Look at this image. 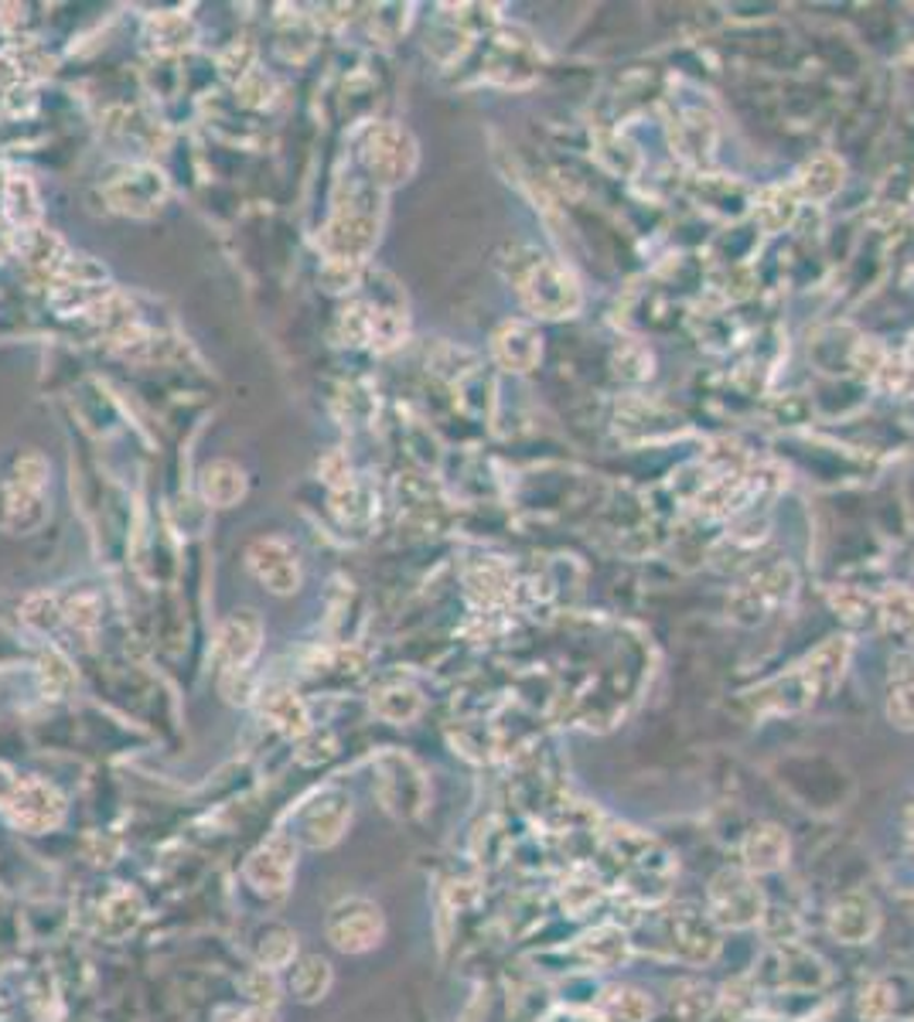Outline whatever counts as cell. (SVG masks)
<instances>
[{
    "label": "cell",
    "mask_w": 914,
    "mask_h": 1022,
    "mask_svg": "<svg viewBox=\"0 0 914 1022\" xmlns=\"http://www.w3.org/2000/svg\"><path fill=\"white\" fill-rule=\"evenodd\" d=\"M519 297L536 317H573L580 311V287L573 273L543 256L519 276Z\"/></svg>",
    "instance_id": "1"
},
{
    "label": "cell",
    "mask_w": 914,
    "mask_h": 1022,
    "mask_svg": "<svg viewBox=\"0 0 914 1022\" xmlns=\"http://www.w3.org/2000/svg\"><path fill=\"white\" fill-rule=\"evenodd\" d=\"M362 161L375 185H399L417 164V150L410 134L399 126H375L362 144Z\"/></svg>",
    "instance_id": "2"
},
{
    "label": "cell",
    "mask_w": 914,
    "mask_h": 1022,
    "mask_svg": "<svg viewBox=\"0 0 914 1022\" xmlns=\"http://www.w3.org/2000/svg\"><path fill=\"white\" fill-rule=\"evenodd\" d=\"M379 937H383V913H379L372 900L351 897L328 913V940H332L338 951H348V955L369 951Z\"/></svg>",
    "instance_id": "3"
},
{
    "label": "cell",
    "mask_w": 914,
    "mask_h": 1022,
    "mask_svg": "<svg viewBox=\"0 0 914 1022\" xmlns=\"http://www.w3.org/2000/svg\"><path fill=\"white\" fill-rule=\"evenodd\" d=\"M709 910H714L717 924L751 927L761 920V889L744 873L724 869L709 886Z\"/></svg>",
    "instance_id": "4"
},
{
    "label": "cell",
    "mask_w": 914,
    "mask_h": 1022,
    "mask_svg": "<svg viewBox=\"0 0 914 1022\" xmlns=\"http://www.w3.org/2000/svg\"><path fill=\"white\" fill-rule=\"evenodd\" d=\"M294 842L287 835H273L267 846H260L252 852L249 865H246V880L252 883V889L263 893V897H284L287 883L294 876Z\"/></svg>",
    "instance_id": "5"
},
{
    "label": "cell",
    "mask_w": 914,
    "mask_h": 1022,
    "mask_svg": "<svg viewBox=\"0 0 914 1022\" xmlns=\"http://www.w3.org/2000/svg\"><path fill=\"white\" fill-rule=\"evenodd\" d=\"M8 811L14 818V825L45 832L62 822V798L41 781H21L14 787V795L8 798Z\"/></svg>",
    "instance_id": "6"
},
{
    "label": "cell",
    "mask_w": 914,
    "mask_h": 1022,
    "mask_svg": "<svg viewBox=\"0 0 914 1022\" xmlns=\"http://www.w3.org/2000/svg\"><path fill=\"white\" fill-rule=\"evenodd\" d=\"M249 566L273 594H294L300 583L297 552L284 539H260L249 549Z\"/></svg>",
    "instance_id": "7"
},
{
    "label": "cell",
    "mask_w": 914,
    "mask_h": 1022,
    "mask_svg": "<svg viewBox=\"0 0 914 1022\" xmlns=\"http://www.w3.org/2000/svg\"><path fill=\"white\" fill-rule=\"evenodd\" d=\"M672 948L690 961H709L717 955V931L714 920L703 917L693 907L672 913Z\"/></svg>",
    "instance_id": "8"
},
{
    "label": "cell",
    "mask_w": 914,
    "mask_h": 1022,
    "mask_svg": "<svg viewBox=\"0 0 914 1022\" xmlns=\"http://www.w3.org/2000/svg\"><path fill=\"white\" fill-rule=\"evenodd\" d=\"M492 351H495V358H498L502 369H509V372H529V369H536L540 354H543V345H540V335H536V331H532L529 324L509 321V324H502V331L495 335Z\"/></svg>",
    "instance_id": "9"
},
{
    "label": "cell",
    "mask_w": 914,
    "mask_h": 1022,
    "mask_svg": "<svg viewBox=\"0 0 914 1022\" xmlns=\"http://www.w3.org/2000/svg\"><path fill=\"white\" fill-rule=\"evenodd\" d=\"M260 648V621L252 618L249 610H239L233 613L222 631H219V641H215V655L225 669H246V661L257 655Z\"/></svg>",
    "instance_id": "10"
},
{
    "label": "cell",
    "mask_w": 914,
    "mask_h": 1022,
    "mask_svg": "<svg viewBox=\"0 0 914 1022\" xmlns=\"http://www.w3.org/2000/svg\"><path fill=\"white\" fill-rule=\"evenodd\" d=\"M877 907L870 897H863V893H847L843 900H836L832 913H829V931L847 940V944H863L870 940L874 931H877Z\"/></svg>",
    "instance_id": "11"
},
{
    "label": "cell",
    "mask_w": 914,
    "mask_h": 1022,
    "mask_svg": "<svg viewBox=\"0 0 914 1022\" xmlns=\"http://www.w3.org/2000/svg\"><path fill=\"white\" fill-rule=\"evenodd\" d=\"M348 814L351 811H348L345 795H338V790H328V795H321L308 808V814H304V835H308V842H311V846H318V849L335 846V842L342 838V828L348 822Z\"/></svg>",
    "instance_id": "12"
},
{
    "label": "cell",
    "mask_w": 914,
    "mask_h": 1022,
    "mask_svg": "<svg viewBox=\"0 0 914 1022\" xmlns=\"http://www.w3.org/2000/svg\"><path fill=\"white\" fill-rule=\"evenodd\" d=\"M741 856L751 873H775L789 859V835L778 825H757L754 832H748Z\"/></svg>",
    "instance_id": "13"
},
{
    "label": "cell",
    "mask_w": 914,
    "mask_h": 1022,
    "mask_svg": "<svg viewBox=\"0 0 914 1022\" xmlns=\"http://www.w3.org/2000/svg\"><path fill=\"white\" fill-rule=\"evenodd\" d=\"M843 185V161L832 158V153H819V158L805 161V167L799 171V191L808 201H826L840 191Z\"/></svg>",
    "instance_id": "14"
},
{
    "label": "cell",
    "mask_w": 914,
    "mask_h": 1022,
    "mask_svg": "<svg viewBox=\"0 0 914 1022\" xmlns=\"http://www.w3.org/2000/svg\"><path fill=\"white\" fill-rule=\"evenodd\" d=\"M795 215H799V198L789 188H768L754 201V219L765 233H781V228H789L795 222Z\"/></svg>",
    "instance_id": "15"
},
{
    "label": "cell",
    "mask_w": 914,
    "mask_h": 1022,
    "mask_svg": "<svg viewBox=\"0 0 914 1022\" xmlns=\"http://www.w3.org/2000/svg\"><path fill=\"white\" fill-rule=\"evenodd\" d=\"M243 488H246L243 471H236L233 464H225V460H219V464H209L206 474H201V495H206V501H212L219 508L233 504L243 495Z\"/></svg>",
    "instance_id": "16"
},
{
    "label": "cell",
    "mask_w": 914,
    "mask_h": 1022,
    "mask_svg": "<svg viewBox=\"0 0 914 1022\" xmlns=\"http://www.w3.org/2000/svg\"><path fill=\"white\" fill-rule=\"evenodd\" d=\"M580 951L588 961H594L601 968H612V964L628 958V937L615 927H597L580 940Z\"/></svg>",
    "instance_id": "17"
},
{
    "label": "cell",
    "mask_w": 914,
    "mask_h": 1022,
    "mask_svg": "<svg viewBox=\"0 0 914 1022\" xmlns=\"http://www.w3.org/2000/svg\"><path fill=\"white\" fill-rule=\"evenodd\" d=\"M880 618L887 631L898 634L904 645H914V590H891L880 600Z\"/></svg>",
    "instance_id": "18"
},
{
    "label": "cell",
    "mask_w": 914,
    "mask_h": 1022,
    "mask_svg": "<svg viewBox=\"0 0 914 1022\" xmlns=\"http://www.w3.org/2000/svg\"><path fill=\"white\" fill-rule=\"evenodd\" d=\"M328 985H332V968H328V961H321V958H304V961L294 968V992L300 995L304 1002L321 999V995L328 992Z\"/></svg>",
    "instance_id": "19"
},
{
    "label": "cell",
    "mask_w": 914,
    "mask_h": 1022,
    "mask_svg": "<svg viewBox=\"0 0 914 1022\" xmlns=\"http://www.w3.org/2000/svg\"><path fill=\"white\" fill-rule=\"evenodd\" d=\"M645 1015H649V1002L642 992L618 988L612 992V999H607V1019L612 1022H642Z\"/></svg>",
    "instance_id": "20"
},
{
    "label": "cell",
    "mask_w": 914,
    "mask_h": 1022,
    "mask_svg": "<svg viewBox=\"0 0 914 1022\" xmlns=\"http://www.w3.org/2000/svg\"><path fill=\"white\" fill-rule=\"evenodd\" d=\"M270 715H273V723L281 730H287V733H304V730H308V712H304V706L291 693H276L270 699Z\"/></svg>",
    "instance_id": "21"
},
{
    "label": "cell",
    "mask_w": 914,
    "mask_h": 1022,
    "mask_svg": "<svg viewBox=\"0 0 914 1022\" xmlns=\"http://www.w3.org/2000/svg\"><path fill=\"white\" fill-rule=\"evenodd\" d=\"M375 709L386 715V720H410V715L420 712V696L413 688H386L383 696H379Z\"/></svg>",
    "instance_id": "22"
},
{
    "label": "cell",
    "mask_w": 914,
    "mask_h": 1022,
    "mask_svg": "<svg viewBox=\"0 0 914 1022\" xmlns=\"http://www.w3.org/2000/svg\"><path fill=\"white\" fill-rule=\"evenodd\" d=\"M8 212L17 225H32L38 219V201H35V188L28 182L14 177L8 188Z\"/></svg>",
    "instance_id": "23"
},
{
    "label": "cell",
    "mask_w": 914,
    "mask_h": 1022,
    "mask_svg": "<svg viewBox=\"0 0 914 1022\" xmlns=\"http://www.w3.org/2000/svg\"><path fill=\"white\" fill-rule=\"evenodd\" d=\"M270 940H260V961L267 968H281L294 958V934L284 927H267Z\"/></svg>",
    "instance_id": "24"
},
{
    "label": "cell",
    "mask_w": 914,
    "mask_h": 1022,
    "mask_svg": "<svg viewBox=\"0 0 914 1022\" xmlns=\"http://www.w3.org/2000/svg\"><path fill=\"white\" fill-rule=\"evenodd\" d=\"M887 715L901 730H914V682H901L891 699H887Z\"/></svg>",
    "instance_id": "25"
},
{
    "label": "cell",
    "mask_w": 914,
    "mask_h": 1022,
    "mask_svg": "<svg viewBox=\"0 0 914 1022\" xmlns=\"http://www.w3.org/2000/svg\"><path fill=\"white\" fill-rule=\"evenodd\" d=\"M615 365H618V375L625 378H645L652 375V354L642 345H628L625 351L615 354Z\"/></svg>",
    "instance_id": "26"
},
{
    "label": "cell",
    "mask_w": 914,
    "mask_h": 1022,
    "mask_svg": "<svg viewBox=\"0 0 914 1022\" xmlns=\"http://www.w3.org/2000/svg\"><path fill=\"white\" fill-rule=\"evenodd\" d=\"M832 607L840 610V618L850 621V624H863L867 621V610H870V597H863L856 590H840L832 597Z\"/></svg>",
    "instance_id": "27"
},
{
    "label": "cell",
    "mask_w": 914,
    "mask_h": 1022,
    "mask_svg": "<svg viewBox=\"0 0 914 1022\" xmlns=\"http://www.w3.org/2000/svg\"><path fill=\"white\" fill-rule=\"evenodd\" d=\"M246 988H249V995L257 1002H267V1006H273L276 1002V982H273V975L267 968H257L252 975L246 979Z\"/></svg>",
    "instance_id": "28"
},
{
    "label": "cell",
    "mask_w": 914,
    "mask_h": 1022,
    "mask_svg": "<svg viewBox=\"0 0 914 1022\" xmlns=\"http://www.w3.org/2000/svg\"><path fill=\"white\" fill-rule=\"evenodd\" d=\"M233 1022H276L267 1009H252V1012H239L233 1015Z\"/></svg>",
    "instance_id": "29"
},
{
    "label": "cell",
    "mask_w": 914,
    "mask_h": 1022,
    "mask_svg": "<svg viewBox=\"0 0 914 1022\" xmlns=\"http://www.w3.org/2000/svg\"><path fill=\"white\" fill-rule=\"evenodd\" d=\"M911 365H914V345H911Z\"/></svg>",
    "instance_id": "30"
}]
</instances>
